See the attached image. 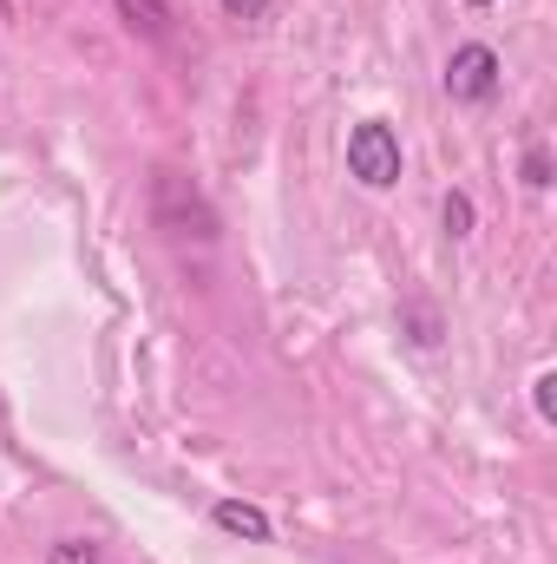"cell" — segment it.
Instances as JSON below:
<instances>
[{
    "mask_svg": "<svg viewBox=\"0 0 557 564\" xmlns=\"http://www.w3.org/2000/svg\"><path fill=\"white\" fill-rule=\"evenodd\" d=\"M46 564H99V545H86V539H59V545L46 552Z\"/></svg>",
    "mask_w": 557,
    "mask_h": 564,
    "instance_id": "obj_6",
    "label": "cell"
},
{
    "mask_svg": "<svg viewBox=\"0 0 557 564\" xmlns=\"http://www.w3.org/2000/svg\"><path fill=\"white\" fill-rule=\"evenodd\" d=\"M348 177L368 191H394L401 184V139L387 119H361L348 132Z\"/></svg>",
    "mask_w": 557,
    "mask_h": 564,
    "instance_id": "obj_1",
    "label": "cell"
},
{
    "mask_svg": "<svg viewBox=\"0 0 557 564\" xmlns=\"http://www.w3.org/2000/svg\"><path fill=\"white\" fill-rule=\"evenodd\" d=\"M223 532H237V539H250V545H270V519L256 512V506H243V499H223L217 512H210Z\"/></svg>",
    "mask_w": 557,
    "mask_h": 564,
    "instance_id": "obj_4",
    "label": "cell"
},
{
    "mask_svg": "<svg viewBox=\"0 0 557 564\" xmlns=\"http://www.w3.org/2000/svg\"><path fill=\"white\" fill-rule=\"evenodd\" d=\"M525 184H532V191H545V184H551V158H545V144H532V151H525Z\"/></svg>",
    "mask_w": 557,
    "mask_h": 564,
    "instance_id": "obj_7",
    "label": "cell"
},
{
    "mask_svg": "<svg viewBox=\"0 0 557 564\" xmlns=\"http://www.w3.org/2000/svg\"><path fill=\"white\" fill-rule=\"evenodd\" d=\"M446 93H452L459 106H485V99L499 93V53H492L485 40H466V46L446 59Z\"/></svg>",
    "mask_w": 557,
    "mask_h": 564,
    "instance_id": "obj_2",
    "label": "cell"
},
{
    "mask_svg": "<svg viewBox=\"0 0 557 564\" xmlns=\"http://www.w3.org/2000/svg\"><path fill=\"white\" fill-rule=\"evenodd\" d=\"M538 414L557 421V375H538Z\"/></svg>",
    "mask_w": 557,
    "mask_h": 564,
    "instance_id": "obj_10",
    "label": "cell"
},
{
    "mask_svg": "<svg viewBox=\"0 0 557 564\" xmlns=\"http://www.w3.org/2000/svg\"><path fill=\"white\" fill-rule=\"evenodd\" d=\"M472 7H492V0H472Z\"/></svg>",
    "mask_w": 557,
    "mask_h": 564,
    "instance_id": "obj_11",
    "label": "cell"
},
{
    "mask_svg": "<svg viewBox=\"0 0 557 564\" xmlns=\"http://www.w3.org/2000/svg\"><path fill=\"white\" fill-rule=\"evenodd\" d=\"M157 224L177 230V237H217V210L197 191L184 197V177L177 171H157Z\"/></svg>",
    "mask_w": 557,
    "mask_h": 564,
    "instance_id": "obj_3",
    "label": "cell"
},
{
    "mask_svg": "<svg viewBox=\"0 0 557 564\" xmlns=\"http://www.w3.org/2000/svg\"><path fill=\"white\" fill-rule=\"evenodd\" d=\"M217 7H223L230 20H263V13H270V0H217Z\"/></svg>",
    "mask_w": 557,
    "mask_h": 564,
    "instance_id": "obj_9",
    "label": "cell"
},
{
    "mask_svg": "<svg viewBox=\"0 0 557 564\" xmlns=\"http://www.w3.org/2000/svg\"><path fill=\"white\" fill-rule=\"evenodd\" d=\"M112 7L125 13V26L144 33V40H164V33H171V7H164V0H112Z\"/></svg>",
    "mask_w": 557,
    "mask_h": 564,
    "instance_id": "obj_5",
    "label": "cell"
},
{
    "mask_svg": "<svg viewBox=\"0 0 557 564\" xmlns=\"http://www.w3.org/2000/svg\"><path fill=\"white\" fill-rule=\"evenodd\" d=\"M446 230H452V237L472 230V204H466V197H446Z\"/></svg>",
    "mask_w": 557,
    "mask_h": 564,
    "instance_id": "obj_8",
    "label": "cell"
}]
</instances>
